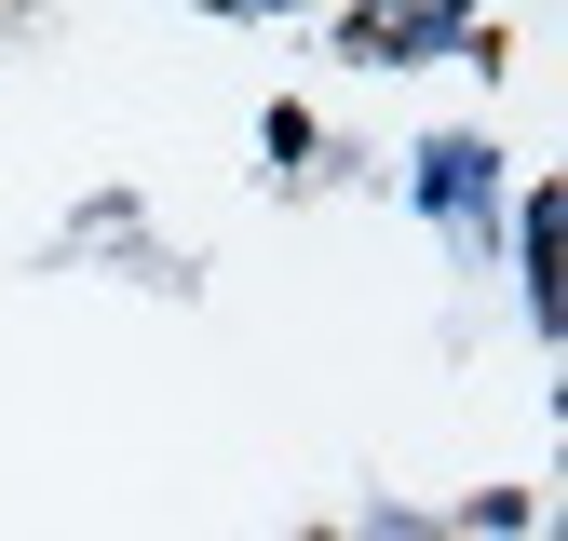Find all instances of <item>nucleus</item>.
<instances>
[{
    "label": "nucleus",
    "mask_w": 568,
    "mask_h": 541,
    "mask_svg": "<svg viewBox=\"0 0 568 541\" xmlns=\"http://www.w3.org/2000/svg\"><path fill=\"white\" fill-rule=\"evenodd\" d=\"M352 41H366V54H393V68H406V54H447V41H460V14H366V28H352Z\"/></svg>",
    "instance_id": "nucleus-2"
},
{
    "label": "nucleus",
    "mask_w": 568,
    "mask_h": 541,
    "mask_svg": "<svg viewBox=\"0 0 568 541\" xmlns=\"http://www.w3.org/2000/svg\"><path fill=\"white\" fill-rule=\"evenodd\" d=\"M501 150H487V135H434V150H419V217H487V176Z\"/></svg>",
    "instance_id": "nucleus-1"
}]
</instances>
